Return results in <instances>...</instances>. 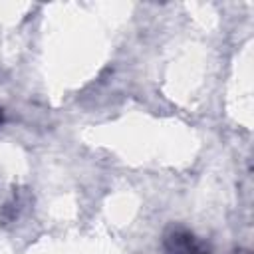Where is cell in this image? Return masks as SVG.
I'll return each instance as SVG.
<instances>
[{
	"label": "cell",
	"instance_id": "obj_1",
	"mask_svg": "<svg viewBox=\"0 0 254 254\" xmlns=\"http://www.w3.org/2000/svg\"><path fill=\"white\" fill-rule=\"evenodd\" d=\"M167 250L171 254H189L192 250V236L187 232H175L167 238Z\"/></svg>",
	"mask_w": 254,
	"mask_h": 254
},
{
	"label": "cell",
	"instance_id": "obj_2",
	"mask_svg": "<svg viewBox=\"0 0 254 254\" xmlns=\"http://www.w3.org/2000/svg\"><path fill=\"white\" fill-rule=\"evenodd\" d=\"M2 119H4V117H2V111H0V123H2Z\"/></svg>",
	"mask_w": 254,
	"mask_h": 254
}]
</instances>
